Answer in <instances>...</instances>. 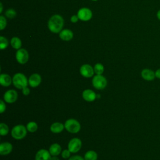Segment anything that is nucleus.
I'll list each match as a JSON object with an SVG mask.
<instances>
[{
    "label": "nucleus",
    "mask_w": 160,
    "mask_h": 160,
    "mask_svg": "<svg viewBox=\"0 0 160 160\" xmlns=\"http://www.w3.org/2000/svg\"><path fill=\"white\" fill-rule=\"evenodd\" d=\"M0 6H1V9H0V12L1 13L2 11V3L0 4Z\"/></svg>",
    "instance_id": "nucleus-36"
},
{
    "label": "nucleus",
    "mask_w": 160,
    "mask_h": 160,
    "mask_svg": "<svg viewBox=\"0 0 160 160\" xmlns=\"http://www.w3.org/2000/svg\"><path fill=\"white\" fill-rule=\"evenodd\" d=\"M82 147V141L78 138H74L71 139L68 144V149L71 153L78 152Z\"/></svg>",
    "instance_id": "nucleus-6"
},
{
    "label": "nucleus",
    "mask_w": 160,
    "mask_h": 160,
    "mask_svg": "<svg viewBox=\"0 0 160 160\" xmlns=\"http://www.w3.org/2000/svg\"><path fill=\"white\" fill-rule=\"evenodd\" d=\"M156 16L158 18V19L160 21V9L158 10V11L157 12V14H156Z\"/></svg>",
    "instance_id": "nucleus-35"
},
{
    "label": "nucleus",
    "mask_w": 160,
    "mask_h": 160,
    "mask_svg": "<svg viewBox=\"0 0 160 160\" xmlns=\"http://www.w3.org/2000/svg\"><path fill=\"white\" fill-rule=\"evenodd\" d=\"M48 26L49 29L52 32H60L62 31V29L64 26V19L60 15H53L49 19Z\"/></svg>",
    "instance_id": "nucleus-1"
},
{
    "label": "nucleus",
    "mask_w": 160,
    "mask_h": 160,
    "mask_svg": "<svg viewBox=\"0 0 160 160\" xmlns=\"http://www.w3.org/2000/svg\"><path fill=\"white\" fill-rule=\"evenodd\" d=\"M9 129L8 126L4 122H1L0 124V135L6 136L9 133Z\"/></svg>",
    "instance_id": "nucleus-24"
},
{
    "label": "nucleus",
    "mask_w": 160,
    "mask_h": 160,
    "mask_svg": "<svg viewBox=\"0 0 160 160\" xmlns=\"http://www.w3.org/2000/svg\"><path fill=\"white\" fill-rule=\"evenodd\" d=\"M21 41L18 37H13L11 40V46L16 49H19L21 47Z\"/></svg>",
    "instance_id": "nucleus-21"
},
{
    "label": "nucleus",
    "mask_w": 160,
    "mask_h": 160,
    "mask_svg": "<svg viewBox=\"0 0 160 160\" xmlns=\"http://www.w3.org/2000/svg\"><path fill=\"white\" fill-rule=\"evenodd\" d=\"M59 38L63 41H68L71 40L73 38V33L71 30L65 29L59 32Z\"/></svg>",
    "instance_id": "nucleus-18"
},
{
    "label": "nucleus",
    "mask_w": 160,
    "mask_h": 160,
    "mask_svg": "<svg viewBox=\"0 0 160 160\" xmlns=\"http://www.w3.org/2000/svg\"><path fill=\"white\" fill-rule=\"evenodd\" d=\"M155 76H156V78H157L158 79H160V68L158 69L155 71Z\"/></svg>",
    "instance_id": "nucleus-33"
},
{
    "label": "nucleus",
    "mask_w": 160,
    "mask_h": 160,
    "mask_svg": "<svg viewBox=\"0 0 160 160\" xmlns=\"http://www.w3.org/2000/svg\"><path fill=\"white\" fill-rule=\"evenodd\" d=\"M6 106L5 104V101L4 100H0V111L1 113H3L6 111Z\"/></svg>",
    "instance_id": "nucleus-29"
},
{
    "label": "nucleus",
    "mask_w": 160,
    "mask_h": 160,
    "mask_svg": "<svg viewBox=\"0 0 160 160\" xmlns=\"http://www.w3.org/2000/svg\"><path fill=\"white\" fill-rule=\"evenodd\" d=\"M92 84L95 89L98 90H102L106 87L108 84V81L106 78L102 74H96L92 78Z\"/></svg>",
    "instance_id": "nucleus-5"
},
{
    "label": "nucleus",
    "mask_w": 160,
    "mask_h": 160,
    "mask_svg": "<svg viewBox=\"0 0 160 160\" xmlns=\"http://www.w3.org/2000/svg\"><path fill=\"white\" fill-rule=\"evenodd\" d=\"M79 72L82 76L86 78L92 77L94 74V68L88 64H85L82 65L80 68Z\"/></svg>",
    "instance_id": "nucleus-9"
},
{
    "label": "nucleus",
    "mask_w": 160,
    "mask_h": 160,
    "mask_svg": "<svg viewBox=\"0 0 160 160\" xmlns=\"http://www.w3.org/2000/svg\"><path fill=\"white\" fill-rule=\"evenodd\" d=\"M64 128L67 131L72 134L78 133L81 129V124L75 119H68L64 123Z\"/></svg>",
    "instance_id": "nucleus-4"
},
{
    "label": "nucleus",
    "mask_w": 160,
    "mask_h": 160,
    "mask_svg": "<svg viewBox=\"0 0 160 160\" xmlns=\"http://www.w3.org/2000/svg\"><path fill=\"white\" fill-rule=\"evenodd\" d=\"M6 19L3 16H0V29L2 30L6 26Z\"/></svg>",
    "instance_id": "nucleus-28"
},
{
    "label": "nucleus",
    "mask_w": 160,
    "mask_h": 160,
    "mask_svg": "<svg viewBox=\"0 0 160 160\" xmlns=\"http://www.w3.org/2000/svg\"><path fill=\"white\" fill-rule=\"evenodd\" d=\"M26 128L28 131L30 132H34L38 130V124L34 122V121H29L27 125H26Z\"/></svg>",
    "instance_id": "nucleus-22"
},
{
    "label": "nucleus",
    "mask_w": 160,
    "mask_h": 160,
    "mask_svg": "<svg viewBox=\"0 0 160 160\" xmlns=\"http://www.w3.org/2000/svg\"><path fill=\"white\" fill-rule=\"evenodd\" d=\"M41 76L38 73L31 74L28 79V84L31 88L38 87L41 82Z\"/></svg>",
    "instance_id": "nucleus-11"
},
{
    "label": "nucleus",
    "mask_w": 160,
    "mask_h": 160,
    "mask_svg": "<svg viewBox=\"0 0 160 160\" xmlns=\"http://www.w3.org/2000/svg\"><path fill=\"white\" fill-rule=\"evenodd\" d=\"M6 16L9 19H12L16 16V12L13 9H9L5 12Z\"/></svg>",
    "instance_id": "nucleus-26"
},
{
    "label": "nucleus",
    "mask_w": 160,
    "mask_h": 160,
    "mask_svg": "<svg viewBox=\"0 0 160 160\" xmlns=\"http://www.w3.org/2000/svg\"><path fill=\"white\" fill-rule=\"evenodd\" d=\"M8 41L6 38H5L3 36L0 37V48L1 49H6L8 46Z\"/></svg>",
    "instance_id": "nucleus-25"
},
{
    "label": "nucleus",
    "mask_w": 160,
    "mask_h": 160,
    "mask_svg": "<svg viewBox=\"0 0 160 160\" xmlns=\"http://www.w3.org/2000/svg\"><path fill=\"white\" fill-rule=\"evenodd\" d=\"M12 83V78L8 74H1L0 75V84L4 87L9 86Z\"/></svg>",
    "instance_id": "nucleus-16"
},
{
    "label": "nucleus",
    "mask_w": 160,
    "mask_h": 160,
    "mask_svg": "<svg viewBox=\"0 0 160 160\" xmlns=\"http://www.w3.org/2000/svg\"><path fill=\"white\" fill-rule=\"evenodd\" d=\"M92 1H97V0H92Z\"/></svg>",
    "instance_id": "nucleus-37"
},
{
    "label": "nucleus",
    "mask_w": 160,
    "mask_h": 160,
    "mask_svg": "<svg viewBox=\"0 0 160 160\" xmlns=\"http://www.w3.org/2000/svg\"><path fill=\"white\" fill-rule=\"evenodd\" d=\"M49 151L51 156H58L59 155L62 151H61V146L58 143H53L52 144L49 148Z\"/></svg>",
    "instance_id": "nucleus-19"
},
{
    "label": "nucleus",
    "mask_w": 160,
    "mask_h": 160,
    "mask_svg": "<svg viewBox=\"0 0 160 160\" xmlns=\"http://www.w3.org/2000/svg\"><path fill=\"white\" fill-rule=\"evenodd\" d=\"M12 84L19 89H22L24 88L27 87L28 84V79H27L26 76L21 73L18 72L15 74L12 77Z\"/></svg>",
    "instance_id": "nucleus-2"
},
{
    "label": "nucleus",
    "mask_w": 160,
    "mask_h": 160,
    "mask_svg": "<svg viewBox=\"0 0 160 160\" xmlns=\"http://www.w3.org/2000/svg\"><path fill=\"white\" fill-rule=\"evenodd\" d=\"M64 128V124L59 122H53L50 126V131L54 134H59L61 132Z\"/></svg>",
    "instance_id": "nucleus-17"
},
{
    "label": "nucleus",
    "mask_w": 160,
    "mask_h": 160,
    "mask_svg": "<svg viewBox=\"0 0 160 160\" xmlns=\"http://www.w3.org/2000/svg\"><path fill=\"white\" fill-rule=\"evenodd\" d=\"M84 158L85 160H97L98 154L93 150H89L85 153Z\"/></svg>",
    "instance_id": "nucleus-20"
},
{
    "label": "nucleus",
    "mask_w": 160,
    "mask_h": 160,
    "mask_svg": "<svg viewBox=\"0 0 160 160\" xmlns=\"http://www.w3.org/2000/svg\"><path fill=\"white\" fill-rule=\"evenodd\" d=\"M27 131V128L24 125L18 124L12 128L11 134L14 139L16 140H21L26 137Z\"/></svg>",
    "instance_id": "nucleus-3"
},
{
    "label": "nucleus",
    "mask_w": 160,
    "mask_h": 160,
    "mask_svg": "<svg viewBox=\"0 0 160 160\" xmlns=\"http://www.w3.org/2000/svg\"><path fill=\"white\" fill-rule=\"evenodd\" d=\"M18 94L16 91L14 89H9L5 92L3 95V100L9 104L14 103L18 99Z\"/></svg>",
    "instance_id": "nucleus-8"
},
{
    "label": "nucleus",
    "mask_w": 160,
    "mask_h": 160,
    "mask_svg": "<svg viewBox=\"0 0 160 160\" xmlns=\"http://www.w3.org/2000/svg\"><path fill=\"white\" fill-rule=\"evenodd\" d=\"M141 75L143 79L148 81H152L156 78L155 72H154L152 70L150 69H147V68L142 70L141 72Z\"/></svg>",
    "instance_id": "nucleus-14"
},
{
    "label": "nucleus",
    "mask_w": 160,
    "mask_h": 160,
    "mask_svg": "<svg viewBox=\"0 0 160 160\" xmlns=\"http://www.w3.org/2000/svg\"><path fill=\"white\" fill-rule=\"evenodd\" d=\"M21 90H22V94L24 95V96H28L30 94V89L29 88H28V86L24 88Z\"/></svg>",
    "instance_id": "nucleus-31"
},
{
    "label": "nucleus",
    "mask_w": 160,
    "mask_h": 160,
    "mask_svg": "<svg viewBox=\"0 0 160 160\" xmlns=\"http://www.w3.org/2000/svg\"><path fill=\"white\" fill-rule=\"evenodd\" d=\"M51 155L49 150L45 149H39L35 155V160H50Z\"/></svg>",
    "instance_id": "nucleus-13"
},
{
    "label": "nucleus",
    "mask_w": 160,
    "mask_h": 160,
    "mask_svg": "<svg viewBox=\"0 0 160 160\" xmlns=\"http://www.w3.org/2000/svg\"><path fill=\"white\" fill-rule=\"evenodd\" d=\"M92 14L91 11L87 8H81L78 12V16L79 19L82 21H88L92 18Z\"/></svg>",
    "instance_id": "nucleus-10"
},
{
    "label": "nucleus",
    "mask_w": 160,
    "mask_h": 160,
    "mask_svg": "<svg viewBox=\"0 0 160 160\" xmlns=\"http://www.w3.org/2000/svg\"><path fill=\"white\" fill-rule=\"evenodd\" d=\"M71 151L67 149H64L63 150L61 154V156L63 159H69L70 157H71Z\"/></svg>",
    "instance_id": "nucleus-27"
},
{
    "label": "nucleus",
    "mask_w": 160,
    "mask_h": 160,
    "mask_svg": "<svg viewBox=\"0 0 160 160\" xmlns=\"http://www.w3.org/2000/svg\"><path fill=\"white\" fill-rule=\"evenodd\" d=\"M68 160H85L84 158H82L81 156L79 155H75V156H72L71 157H70Z\"/></svg>",
    "instance_id": "nucleus-30"
},
{
    "label": "nucleus",
    "mask_w": 160,
    "mask_h": 160,
    "mask_svg": "<svg viewBox=\"0 0 160 160\" xmlns=\"http://www.w3.org/2000/svg\"><path fill=\"white\" fill-rule=\"evenodd\" d=\"M94 73L98 75H101L104 72V66L101 63H97L94 66Z\"/></svg>",
    "instance_id": "nucleus-23"
},
{
    "label": "nucleus",
    "mask_w": 160,
    "mask_h": 160,
    "mask_svg": "<svg viewBox=\"0 0 160 160\" xmlns=\"http://www.w3.org/2000/svg\"><path fill=\"white\" fill-rule=\"evenodd\" d=\"M16 59L21 64H26L29 60L28 52L25 49H19L16 53Z\"/></svg>",
    "instance_id": "nucleus-7"
},
{
    "label": "nucleus",
    "mask_w": 160,
    "mask_h": 160,
    "mask_svg": "<svg viewBox=\"0 0 160 160\" xmlns=\"http://www.w3.org/2000/svg\"><path fill=\"white\" fill-rule=\"evenodd\" d=\"M50 160H59V159L58 158L57 156H51Z\"/></svg>",
    "instance_id": "nucleus-34"
},
{
    "label": "nucleus",
    "mask_w": 160,
    "mask_h": 160,
    "mask_svg": "<svg viewBox=\"0 0 160 160\" xmlns=\"http://www.w3.org/2000/svg\"><path fill=\"white\" fill-rule=\"evenodd\" d=\"M97 94L95 93V92L90 89H85L82 91V97L84 100H85L87 102H92L94 101L97 98Z\"/></svg>",
    "instance_id": "nucleus-12"
},
{
    "label": "nucleus",
    "mask_w": 160,
    "mask_h": 160,
    "mask_svg": "<svg viewBox=\"0 0 160 160\" xmlns=\"http://www.w3.org/2000/svg\"><path fill=\"white\" fill-rule=\"evenodd\" d=\"M12 150V145L9 142H3L0 144V154L2 156L10 154Z\"/></svg>",
    "instance_id": "nucleus-15"
},
{
    "label": "nucleus",
    "mask_w": 160,
    "mask_h": 160,
    "mask_svg": "<svg viewBox=\"0 0 160 160\" xmlns=\"http://www.w3.org/2000/svg\"><path fill=\"white\" fill-rule=\"evenodd\" d=\"M78 19H79V18H78V15L77 16L76 15H73L71 18V21L72 22H76L78 21Z\"/></svg>",
    "instance_id": "nucleus-32"
}]
</instances>
